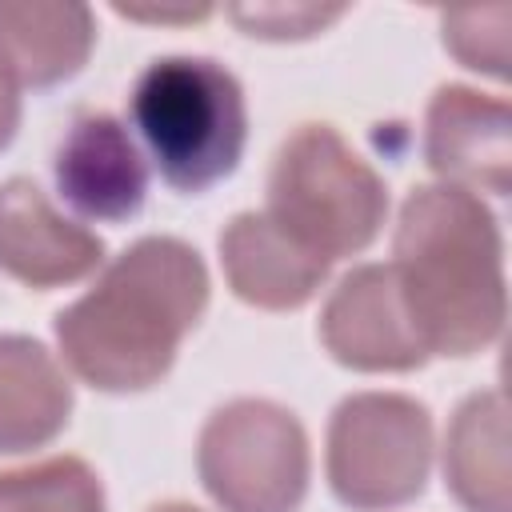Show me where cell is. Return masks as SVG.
<instances>
[{"label":"cell","instance_id":"1","mask_svg":"<svg viewBox=\"0 0 512 512\" xmlns=\"http://www.w3.org/2000/svg\"><path fill=\"white\" fill-rule=\"evenodd\" d=\"M208 308V268L176 236H140L96 284L56 312L64 364L96 392H144L168 376Z\"/></svg>","mask_w":512,"mask_h":512},{"label":"cell","instance_id":"2","mask_svg":"<svg viewBox=\"0 0 512 512\" xmlns=\"http://www.w3.org/2000/svg\"><path fill=\"white\" fill-rule=\"evenodd\" d=\"M388 268L428 356H476L500 340L508 320L504 240L480 196L452 184L412 188Z\"/></svg>","mask_w":512,"mask_h":512},{"label":"cell","instance_id":"3","mask_svg":"<svg viewBox=\"0 0 512 512\" xmlns=\"http://www.w3.org/2000/svg\"><path fill=\"white\" fill-rule=\"evenodd\" d=\"M132 124L176 192H204L236 172L248 144L240 80L212 56H160L128 96Z\"/></svg>","mask_w":512,"mask_h":512},{"label":"cell","instance_id":"4","mask_svg":"<svg viewBox=\"0 0 512 512\" xmlns=\"http://www.w3.org/2000/svg\"><path fill=\"white\" fill-rule=\"evenodd\" d=\"M300 248L320 260L364 252L388 220V188L380 172L324 120L296 124L272 156L268 208Z\"/></svg>","mask_w":512,"mask_h":512},{"label":"cell","instance_id":"5","mask_svg":"<svg viewBox=\"0 0 512 512\" xmlns=\"http://www.w3.org/2000/svg\"><path fill=\"white\" fill-rule=\"evenodd\" d=\"M196 472L224 512H296L308 496V432L276 400L220 404L196 440Z\"/></svg>","mask_w":512,"mask_h":512},{"label":"cell","instance_id":"6","mask_svg":"<svg viewBox=\"0 0 512 512\" xmlns=\"http://www.w3.org/2000/svg\"><path fill=\"white\" fill-rule=\"evenodd\" d=\"M328 488L352 512L412 504L432 472V412L404 392H352L324 444Z\"/></svg>","mask_w":512,"mask_h":512},{"label":"cell","instance_id":"7","mask_svg":"<svg viewBox=\"0 0 512 512\" xmlns=\"http://www.w3.org/2000/svg\"><path fill=\"white\" fill-rule=\"evenodd\" d=\"M320 344L352 372H412L428 364L388 264L352 268L320 312Z\"/></svg>","mask_w":512,"mask_h":512},{"label":"cell","instance_id":"8","mask_svg":"<svg viewBox=\"0 0 512 512\" xmlns=\"http://www.w3.org/2000/svg\"><path fill=\"white\" fill-rule=\"evenodd\" d=\"M424 160L440 184L508 196L512 188V116L504 96L468 84H440L424 112Z\"/></svg>","mask_w":512,"mask_h":512},{"label":"cell","instance_id":"9","mask_svg":"<svg viewBox=\"0 0 512 512\" xmlns=\"http://www.w3.org/2000/svg\"><path fill=\"white\" fill-rule=\"evenodd\" d=\"M52 176L60 196L88 220H128L148 200V164L112 112H80L56 152Z\"/></svg>","mask_w":512,"mask_h":512},{"label":"cell","instance_id":"10","mask_svg":"<svg viewBox=\"0 0 512 512\" xmlns=\"http://www.w3.org/2000/svg\"><path fill=\"white\" fill-rule=\"evenodd\" d=\"M100 264L104 240L56 212L28 176L0 184V272L48 292L92 276Z\"/></svg>","mask_w":512,"mask_h":512},{"label":"cell","instance_id":"11","mask_svg":"<svg viewBox=\"0 0 512 512\" xmlns=\"http://www.w3.org/2000/svg\"><path fill=\"white\" fill-rule=\"evenodd\" d=\"M220 268L236 300L264 312H292L320 292L332 264L300 248L268 212H240L220 232Z\"/></svg>","mask_w":512,"mask_h":512},{"label":"cell","instance_id":"12","mask_svg":"<svg viewBox=\"0 0 512 512\" xmlns=\"http://www.w3.org/2000/svg\"><path fill=\"white\" fill-rule=\"evenodd\" d=\"M96 44L88 4L0 0V68L16 88H52L72 80Z\"/></svg>","mask_w":512,"mask_h":512},{"label":"cell","instance_id":"13","mask_svg":"<svg viewBox=\"0 0 512 512\" xmlns=\"http://www.w3.org/2000/svg\"><path fill=\"white\" fill-rule=\"evenodd\" d=\"M72 416L64 364L32 336L0 332V456L52 444Z\"/></svg>","mask_w":512,"mask_h":512},{"label":"cell","instance_id":"14","mask_svg":"<svg viewBox=\"0 0 512 512\" xmlns=\"http://www.w3.org/2000/svg\"><path fill=\"white\" fill-rule=\"evenodd\" d=\"M444 484L464 512H512L508 404L500 388L472 392L444 428Z\"/></svg>","mask_w":512,"mask_h":512},{"label":"cell","instance_id":"15","mask_svg":"<svg viewBox=\"0 0 512 512\" xmlns=\"http://www.w3.org/2000/svg\"><path fill=\"white\" fill-rule=\"evenodd\" d=\"M0 512H104V484L80 456L0 472Z\"/></svg>","mask_w":512,"mask_h":512},{"label":"cell","instance_id":"16","mask_svg":"<svg viewBox=\"0 0 512 512\" xmlns=\"http://www.w3.org/2000/svg\"><path fill=\"white\" fill-rule=\"evenodd\" d=\"M508 24H512V8L496 4V8H460V12H444L440 16V32H444V48L476 72H488L496 80L508 76Z\"/></svg>","mask_w":512,"mask_h":512},{"label":"cell","instance_id":"17","mask_svg":"<svg viewBox=\"0 0 512 512\" xmlns=\"http://www.w3.org/2000/svg\"><path fill=\"white\" fill-rule=\"evenodd\" d=\"M344 8L320 4H232L228 20L252 40H308L340 20Z\"/></svg>","mask_w":512,"mask_h":512},{"label":"cell","instance_id":"18","mask_svg":"<svg viewBox=\"0 0 512 512\" xmlns=\"http://www.w3.org/2000/svg\"><path fill=\"white\" fill-rule=\"evenodd\" d=\"M116 16H128V20H152V24H192V20H204L212 8L208 4H196V8H136V4H112Z\"/></svg>","mask_w":512,"mask_h":512},{"label":"cell","instance_id":"19","mask_svg":"<svg viewBox=\"0 0 512 512\" xmlns=\"http://www.w3.org/2000/svg\"><path fill=\"white\" fill-rule=\"evenodd\" d=\"M20 128V88L12 84V76L0 68V152L12 144Z\"/></svg>","mask_w":512,"mask_h":512},{"label":"cell","instance_id":"20","mask_svg":"<svg viewBox=\"0 0 512 512\" xmlns=\"http://www.w3.org/2000/svg\"><path fill=\"white\" fill-rule=\"evenodd\" d=\"M148 512H200V508L196 504H184V500H168V504H156Z\"/></svg>","mask_w":512,"mask_h":512}]
</instances>
